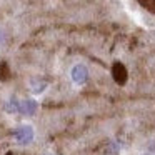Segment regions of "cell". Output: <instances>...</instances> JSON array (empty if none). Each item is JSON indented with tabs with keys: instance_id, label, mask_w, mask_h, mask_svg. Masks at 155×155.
Wrapping results in <instances>:
<instances>
[{
	"instance_id": "1",
	"label": "cell",
	"mask_w": 155,
	"mask_h": 155,
	"mask_svg": "<svg viewBox=\"0 0 155 155\" xmlns=\"http://www.w3.org/2000/svg\"><path fill=\"white\" fill-rule=\"evenodd\" d=\"M114 74H115V78H117L118 84H124L125 82V68L122 67L120 64H117L114 67Z\"/></svg>"
},
{
	"instance_id": "2",
	"label": "cell",
	"mask_w": 155,
	"mask_h": 155,
	"mask_svg": "<svg viewBox=\"0 0 155 155\" xmlns=\"http://www.w3.org/2000/svg\"><path fill=\"white\" fill-rule=\"evenodd\" d=\"M74 78L78 82V84L85 82V78H87V70H85L84 67H77V68H75V75H74Z\"/></svg>"
},
{
	"instance_id": "3",
	"label": "cell",
	"mask_w": 155,
	"mask_h": 155,
	"mask_svg": "<svg viewBox=\"0 0 155 155\" xmlns=\"http://www.w3.org/2000/svg\"><path fill=\"white\" fill-rule=\"evenodd\" d=\"M138 4L142 5V7H145L148 12H152V14H155V0H137Z\"/></svg>"
}]
</instances>
